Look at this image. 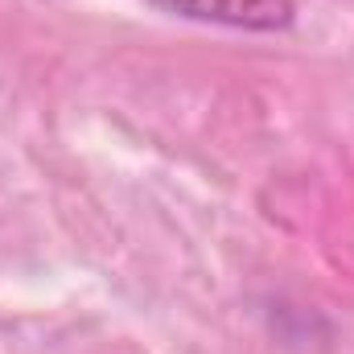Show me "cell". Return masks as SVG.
<instances>
[{"instance_id":"6da1fadb","label":"cell","mask_w":354,"mask_h":354,"mask_svg":"<svg viewBox=\"0 0 354 354\" xmlns=\"http://www.w3.org/2000/svg\"><path fill=\"white\" fill-rule=\"evenodd\" d=\"M145 4L169 17L227 25V29H252V33H276L297 21V0H145Z\"/></svg>"}]
</instances>
